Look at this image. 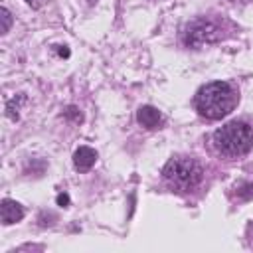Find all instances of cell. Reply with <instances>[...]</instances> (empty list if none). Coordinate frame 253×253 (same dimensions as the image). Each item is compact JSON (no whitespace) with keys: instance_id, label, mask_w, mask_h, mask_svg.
<instances>
[{"instance_id":"7","label":"cell","mask_w":253,"mask_h":253,"mask_svg":"<svg viewBox=\"0 0 253 253\" xmlns=\"http://www.w3.org/2000/svg\"><path fill=\"white\" fill-rule=\"evenodd\" d=\"M136 121H138L144 128H156V126H160V123H162V113H160L158 109L146 105V107H140V109H138Z\"/></svg>"},{"instance_id":"2","label":"cell","mask_w":253,"mask_h":253,"mask_svg":"<svg viewBox=\"0 0 253 253\" xmlns=\"http://www.w3.org/2000/svg\"><path fill=\"white\" fill-rule=\"evenodd\" d=\"M213 146L219 154L227 158L241 156L253 146V130L247 123L241 121L227 123L213 132Z\"/></svg>"},{"instance_id":"5","label":"cell","mask_w":253,"mask_h":253,"mask_svg":"<svg viewBox=\"0 0 253 253\" xmlns=\"http://www.w3.org/2000/svg\"><path fill=\"white\" fill-rule=\"evenodd\" d=\"M0 215H2V223L4 225H10V223H16L24 217V208L10 200V198H4L2 200V208H0Z\"/></svg>"},{"instance_id":"3","label":"cell","mask_w":253,"mask_h":253,"mask_svg":"<svg viewBox=\"0 0 253 253\" xmlns=\"http://www.w3.org/2000/svg\"><path fill=\"white\" fill-rule=\"evenodd\" d=\"M162 176L170 188H174L178 192H190L202 182L204 172H202V166L194 158L176 156L164 164Z\"/></svg>"},{"instance_id":"8","label":"cell","mask_w":253,"mask_h":253,"mask_svg":"<svg viewBox=\"0 0 253 253\" xmlns=\"http://www.w3.org/2000/svg\"><path fill=\"white\" fill-rule=\"evenodd\" d=\"M0 20H2V28H0V32L6 34V32L10 30V26H12V14H10L6 8H0Z\"/></svg>"},{"instance_id":"1","label":"cell","mask_w":253,"mask_h":253,"mask_svg":"<svg viewBox=\"0 0 253 253\" xmlns=\"http://www.w3.org/2000/svg\"><path fill=\"white\" fill-rule=\"evenodd\" d=\"M196 111L210 121L227 117L237 105V93L225 81H213L204 85L196 93Z\"/></svg>"},{"instance_id":"9","label":"cell","mask_w":253,"mask_h":253,"mask_svg":"<svg viewBox=\"0 0 253 253\" xmlns=\"http://www.w3.org/2000/svg\"><path fill=\"white\" fill-rule=\"evenodd\" d=\"M65 115H67V117H71V119H75V121H81V113H77V109H75V107H69V109L65 111Z\"/></svg>"},{"instance_id":"10","label":"cell","mask_w":253,"mask_h":253,"mask_svg":"<svg viewBox=\"0 0 253 253\" xmlns=\"http://www.w3.org/2000/svg\"><path fill=\"white\" fill-rule=\"evenodd\" d=\"M26 2H28L32 8H42L43 4H47V0H26Z\"/></svg>"},{"instance_id":"4","label":"cell","mask_w":253,"mask_h":253,"mask_svg":"<svg viewBox=\"0 0 253 253\" xmlns=\"http://www.w3.org/2000/svg\"><path fill=\"white\" fill-rule=\"evenodd\" d=\"M221 38V30L219 26L210 20V18H198V20H192L184 32H182V42L188 45V47H204L208 43H213Z\"/></svg>"},{"instance_id":"6","label":"cell","mask_w":253,"mask_h":253,"mask_svg":"<svg viewBox=\"0 0 253 253\" xmlns=\"http://www.w3.org/2000/svg\"><path fill=\"white\" fill-rule=\"evenodd\" d=\"M95 160H97V152L91 146H79L75 150V154H73V164L81 172L91 170V166L95 164Z\"/></svg>"},{"instance_id":"11","label":"cell","mask_w":253,"mask_h":253,"mask_svg":"<svg viewBox=\"0 0 253 253\" xmlns=\"http://www.w3.org/2000/svg\"><path fill=\"white\" fill-rule=\"evenodd\" d=\"M57 204H59V206H67V204H69L67 194H59V196H57Z\"/></svg>"}]
</instances>
